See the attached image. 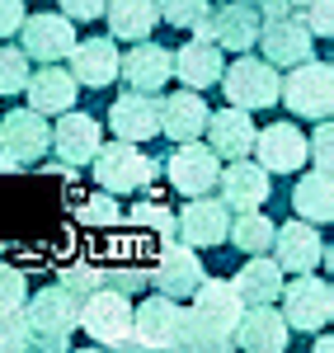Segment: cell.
<instances>
[{
    "label": "cell",
    "instance_id": "cell-29",
    "mask_svg": "<svg viewBox=\"0 0 334 353\" xmlns=\"http://www.w3.org/2000/svg\"><path fill=\"white\" fill-rule=\"evenodd\" d=\"M104 19H109L113 38L141 43V38H151V33H156L160 10H156V0H109V5H104Z\"/></svg>",
    "mask_w": 334,
    "mask_h": 353
},
{
    "label": "cell",
    "instance_id": "cell-11",
    "mask_svg": "<svg viewBox=\"0 0 334 353\" xmlns=\"http://www.w3.org/2000/svg\"><path fill=\"white\" fill-rule=\"evenodd\" d=\"M226 226H231V208H226L222 198H207V193H198L184 203V212L174 217V231L184 236V245H194V250H212V245L226 241Z\"/></svg>",
    "mask_w": 334,
    "mask_h": 353
},
{
    "label": "cell",
    "instance_id": "cell-40",
    "mask_svg": "<svg viewBox=\"0 0 334 353\" xmlns=\"http://www.w3.org/2000/svg\"><path fill=\"white\" fill-rule=\"evenodd\" d=\"M28 297V278L24 269H14V264H0V311H10V306H24Z\"/></svg>",
    "mask_w": 334,
    "mask_h": 353
},
{
    "label": "cell",
    "instance_id": "cell-28",
    "mask_svg": "<svg viewBox=\"0 0 334 353\" xmlns=\"http://www.w3.org/2000/svg\"><path fill=\"white\" fill-rule=\"evenodd\" d=\"M282 278H287V273L278 269V259H269V254H245V264L231 278V288L240 292L245 306H259V301H278Z\"/></svg>",
    "mask_w": 334,
    "mask_h": 353
},
{
    "label": "cell",
    "instance_id": "cell-24",
    "mask_svg": "<svg viewBox=\"0 0 334 353\" xmlns=\"http://www.w3.org/2000/svg\"><path fill=\"white\" fill-rule=\"evenodd\" d=\"M207 146L222 156V161H240V156H250V146H254V113L250 109H222V113H207Z\"/></svg>",
    "mask_w": 334,
    "mask_h": 353
},
{
    "label": "cell",
    "instance_id": "cell-27",
    "mask_svg": "<svg viewBox=\"0 0 334 353\" xmlns=\"http://www.w3.org/2000/svg\"><path fill=\"white\" fill-rule=\"evenodd\" d=\"M207 104L198 99V90H179V94H169V99H160V132L169 137V141H194V137H202V128H207Z\"/></svg>",
    "mask_w": 334,
    "mask_h": 353
},
{
    "label": "cell",
    "instance_id": "cell-38",
    "mask_svg": "<svg viewBox=\"0 0 334 353\" xmlns=\"http://www.w3.org/2000/svg\"><path fill=\"white\" fill-rule=\"evenodd\" d=\"M156 10L169 28H194L198 19L212 14V0H156Z\"/></svg>",
    "mask_w": 334,
    "mask_h": 353
},
{
    "label": "cell",
    "instance_id": "cell-14",
    "mask_svg": "<svg viewBox=\"0 0 334 353\" xmlns=\"http://www.w3.org/2000/svg\"><path fill=\"white\" fill-rule=\"evenodd\" d=\"M254 43L264 48V61H273V66H297V61H306L311 48H315L311 28L302 24L297 14H273V19H264Z\"/></svg>",
    "mask_w": 334,
    "mask_h": 353
},
{
    "label": "cell",
    "instance_id": "cell-33",
    "mask_svg": "<svg viewBox=\"0 0 334 353\" xmlns=\"http://www.w3.org/2000/svg\"><path fill=\"white\" fill-rule=\"evenodd\" d=\"M179 349H189V353H222V349H231V339L212 334L194 311H184V316H179Z\"/></svg>",
    "mask_w": 334,
    "mask_h": 353
},
{
    "label": "cell",
    "instance_id": "cell-21",
    "mask_svg": "<svg viewBox=\"0 0 334 353\" xmlns=\"http://www.w3.org/2000/svg\"><path fill=\"white\" fill-rule=\"evenodd\" d=\"M109 128L123 141H151V137H160V99L146 94V90H127L123 99H113Z\"/></svg>",
    "mask_w": 334,
    "mask_h": 353
},
{
    "label": "cell",
    "instance_id": "cell-4",
    "mask_svg": "<svg viewBox=\"0 0 334 353\" xmlns=\"http://www.w3.org/2000/svg\"><path fill=\"white\" fill-rule=\"evenodd\" d=\"M81 330L104 349H132V297L104 283L81 301Z\"/></svg>",
    "mask_w": 334,
    "mask_h": 353
},
{
    "label": "cell",
    "instance_id": "cell-16",
    "mask_svg": "<svg viewBox=\"0 0 334 353\" xmlns=\"http://www.w3.org/2000/svg\"><path fill=\"white\" fill-rule=\"evenodd\" d=\"M118 76L132 85V90H146V94H160L169 81H174V52L160 48V43H132V52L118 57Z\"/></svg>",
    "mask_w": 334,
    "mask_h": 353
},
{
    "label": "cell",
    "instance_id": "cell-15",
    "mask_svg": "<svg viewBox=\"0 0 334 353\" xmlns=\"http://www.w3.org/2000/svg\"><path fill=\"white\" fill-rule=\"evenodd\" d=\"M14 38H24L28 61H66V52L76 48V28L66 14H24Z\"/></svg>",
    "mask_w": 334,
    "mask_h": 353
},
{
    "label": "cell",
    "instance_id": "cell-19",
    "mask_svg": "<svg viewBox=\"0 0 334 353\" xmlns=\"http://www.w3.org/2000/svg\"><path fill=\"white\" fill-rule=\"evenodd\" d=\"M189 297H194V316H198V321L212 330V334L231 339V330H236L240 311H245L240 292H236V288H231L226 278H202V283H198Z\"/></svg>",
    "mask_w": 334,
    "mask_h": 353
},
{
    "label": "cell",
    "instance_id": "cell-8",
    "mask_svg": "<svg viewBox=\"0 0 334 353\" xmlns=\"http://www.w3.org/2000/svg\"><path fill=\"white\" fill-rule=\"evenodd\" d=\"M179 316L184 306L165 292L146 297L132 311V349H179Z\"/></svg>",
    "mask_w": 334,
    "mask_h": 353
},
{
    "label": "cell",
    "instance_id": "cell-46",
    "mask_svg": "<svg viewBox=\"0 0 334 353\" xmlns=\"http://www.w3.org/2000/svg\"><path fill=\"white\" fill-rule=\"evenodd\" d=\"M0 254H5V245H0Z\"/></svg>",
    "mask_w": 334,
    "mask_h": 353
},
{
    "label": "cell",
    "instance_id": "cell-13",
    "mask_svg": "<svg viewBox=\"0 0 334 353\" xmlns=\"http://www.w3.org/2000/svg\"><path fill=\"white\" fill-rule=\"evenodd\" d=\"M217 189H222V203L231 208V212H250V208H264V203H269L273 184H269V170H264L259 161L240 156V161L222 165Z\"/></svg>",
    "mask_w": 334,
    "mask_h": 353
},
{
    "label": "cell",
    "instance_id": "cell-1",
    "mask_svg": "<svg viewBox=\"0 0 334 353\" xmlns=\"http://www.w3.org/2000/svg\"><path fill=\"white\" fill-rule=\"evenodd\" d=\"M24 316L33 325V344L38 349H66L71 334L81 330V297H71L61 283H52V288L24 297Z\"/></svg>",
    "mask_w": 334,
    "mask_h": 353
},
{
    "label": "cell",
    "instance_id": "cell-42",
    "mask_svg": "<svg viewBox=\"0 0 334 353\" xmlns=\"http://www.w3.org/2000/svg\"><path fill=\"white\" fill-rule=\"evenodd\" d=\"M104 5H109V0H61V14H66L71 24H85V19H99Z\"/></svg>",
    "mask_w": 334,
    "mask_h": 353
},
{
    "label": "cell",
    "instance_id": "cell-35",
    "mask_svg": "<svg viewBox=\"0 0 334 353\" xmlns=\"http://www.w3.org/2000/svg\"><path fill=\"white\" fill-rule=\"evenodd\" d=\"M33 344V325H28L24 306H10L0 311V353H19Z\"/></svg>",
    "mask_w": 334,
    "mask_h": 353
},
{
    "label": "cell",
    "instance_id": "cell-43",
    "mask_svg": "<svg viewBox=\"0 0 334 353\" xmlns=\"http://www.w3.org/2000/svg\"><path fill=\"white\" fill-rule=\"evenodd\" d=\"M24 24V0H0V38H14Z\"/></svg>",
    "mask_w": 334,
    "mask_h": 353
},
{
    "label": "cell",
    "instance_id": "cell-20",
    "mask_svg": "<svg viewBox=\"0 0 334 353\" xmlns=\"http://www.w3.org/2000/svg\"><path fill=\"white\" fill-rule=\"evenodd\" d=\"M118 43L113 38H76V48L66 52V71L76 76V85L104 90L118 81Z\"/></svg>",
    "mask_w": 334,
    "mask_h": 353
},
{
    "label": "cell",
    "instance_id": "cell-26",
    "mask_svg": "<svg viewBox=\"0 0 334 353\" xmlns=\"http://www.w3.org/2000/svg\"><path fill=\"white\" fill-rule=\"evenodd\" d=\"M222 48L207 43V38H189L179 52H174V81H184L189 90H207V85L222 81Z\"/></svg>",
    "mask_w": 334,
    "mask_h": 353
},
{
    "label": "cell",
    "instance_id": "cell-18",
    "mask_svg": "<svg viewBox=\"0 0 334 353\" xmlns=\"http://www.w3.org/2000/svg\"><path fill=\"white\" fill-rule=\"evenodd\" d=\"M250 151L259 156V165H264L269 174H297V170L306 165V137L297 132L292 123H269V128L254 132Z\"/></svg>",
    "mask_w": 334,
    "mask_h": 353
},
{
    "label": "cell",
    "instance_id": "cell-10",
    "mask_svg": "<svg viewBox=\"0 0 334 353\" xmlns=\"http://www.w3.org/2000/svg\"><path fill=\"white\" fill-rule=\"evenodd\" d=\"M48 146H52V128L38 109H14L0 118V151L19 165H38Z\"/></svg>",
    "mask_w": 334,
    "mask_h": 353
},
{
    "label": "cell",
    "instance_id": "cell-6",
    "mask_svg": "<svg viewBox=\"0 0 334 353\" xmlns=\"http://www.w3.org/2000/svg\"><path fill=\"white\" fill-rule=\"evenodd\" d=\"M278 301L287 330H325L334 316V288L315 273H297L287 283V292H278Z\"/></svg>",
    "mask_w": 334,
    "mask_h": 353
},
{
    "label": "cell",
    "instance_id": "cell-5",
    "mask_svg": "<svg viewBox=\"0 0 334 353\" xmlns=\"http://www.w3.org/2000/svg\"><path fill=\"white\" fill-rule=\"evenodd\" d=\"M278 66L273 61H264V57H250V52H240L231 66H222V90H226V99L236 104V109H273L278 104Z\"/></svg>",
    "mask_w": 334,
    "mask_h": 353
},
{
    "label": "cell",
    "instance_id": "cell-31",
    "mask_svg": "<svg viewBox=\"0 0 334 353\" xmlns=\"http://www.w3.org/2000/svg\"><path fill=\"white\" fill-rule=\"evenodd\" d=\"M226 241L236 245L240 254H269V245H273V221L264 217L259 208H250V212H240V217L226 226Z\"/></svg>",
    "mask_w": 334,
    "mask_h": 353
},
{
    "label": "cell",
    "instance_id": "cell-12",
    "mask_svg": "<svg viewBox=\"0 0 334 353\" xmlns=\"http://www.w3.org/2000/svg\"><path fill=\"white\" fill-rule=\"evenodd\" d=\"M273 259H278L282 273H315V264L325 259V241L315 231V221H287V226H273Z\"/></svg>",
    "mask_w": 334,
    "mask_h": 353
},
{
    "label": "cell",
    "instance_id": "cell-9",
    "mask_svg": "<svg viewBox=\"0 0 334 353\" xmlns=\"http://www.w3.org/2000/svg\"><path fill=\"white\" fill-rule=\"evenodd\" d=\"M146 278H151V288H156V292L184 301L198 283H202L198 250H194V245H184V241H165L160 250H156V269L146 273Z\"/></svg>",
    "mask_w": 334,
    "mask_h": 353
},
{
    "label": "cell",
    "instance_id": "cell-36",
    "mask_svg": "<svg viewBox=\"0 0 334 353\" xmlns=\"http://www.w3.org/2000/svg\"><path fill=\"white\" fill-rule=\"evenodd\" d=\"M287 14H297L311 28V38H330L334 33V0H292Z\"/></svg>",
    "mask_w": 334,
    "mask_h": 353
},
{
    "label": "cell",
    "instance_id": "cell-7",
    "mask_svg": "<svg viewBox=\"0 0 334 353\" xmlns=\"http://www.w3.org/2000/svg\"><path fill=\"white\" fill-rule=\"evenodd\" d=\"M169 174V189L184 193V198H198V193H212L217 189V174H222V156L212 151V146H202V141H179V151L169 156L165 165Z\"/></svg>",
    "mask_w": 334,
    "mask_h": 353
},
{
    "label": "cell",
    "instance_id": "cell-32",
    "mask_svg": "<svg viewBox=\"0 0 334 353\" xmlns=\"http://www.w3.org/2000/svg\"><path fill=\"white\" fill-rule=\"evenodd\" d=\"M123 221V208H118V193H90L76 203V226H94V231H109Z\"/></svg>",
    "mask_w": 334,
    "mask_h": 353
},
{
    "label": "cell",
    "instance_id": "cell-22",
    "mask_svg": "<svg viewBox=\"0 0 334 353\" xmlns=\"http://www.w3.org/2000/svg\"><path fill=\"white\" fill-rule=\"evenodd\" d=\"M207 24H212V43L217 48H226V52H250L254 38H259L264 14L254 10L250 0H226V5H217L207 14Z\"/></svg>",
    "mask_w": 334,
    "mask_h": 353
},
{
    "label": "cell",
    "instance_id": "cell-44",
    "mask_svg": "<svg viewBox=\"0 0 334 353\" xmlns=\"http://www.w3.org/2000/svg\"><path fill=\"white\" fill-rule=\"evenodd\" d=\"M250 5L264 14V19H273V14H287V10H292V0H250Z\"/></svg>",
    "mask_w": 334,
    "mask_h": 353
},
{
    "label": "cell",
    "instance_id": "cell-17",
    "mask_svg": "<svg viewBox=\"0 0 334 353\" xmlns=\"http://www.w3.org/2000/svg\"><path fill=\"white\" fill-rule=\"evenodd\" d=\"M231 344L250 353H282L287 349V321L273 301H259L250 311H240V321L231 330Z\"/></svg>",
    "mask_w": 334,
    "mask_h": 353
},
{
    "label": "cell",
    "instance_id": "cell-23",
    "mask_svg": "<svg viewBox=\"0 0 334 353\" xmlns=\"http://www.w3.org/2000/svg\"><path fill=\"white\" fill-rule=\"evenodd\" d=\"M24 94H28V109H38L43 118H48V113L76 109V94H81V85H76V76H71L61 61H48L43 71H28Z\"/></svg>",
    "mask_w": 334,
    "mask_h": 353
},
{
    "label": "cell",
    "instance_id": "cell-39",
    "mask_svg": "<svg viewBox=\"0 0 334 353\" xmlns=\"http://www.w3.org/2000/svg\"><path fill=\"white\" fill-rule=\"evenodd\" d=\"M56 283H61L71 297H81V301H85L90 292H99V288H104V269H99V264H66Z\"/></svg>",
    "mask_w": 334,
    "mask_h": 353
},
{
    "label": "cell",
    "instance_id": "cell-30",
    "mask_svg": "<svg viewBox=\"0 0 334 353\" xmlns=\"http://www.w3.org/2000/svg\"><path fill=\"white\" fill-rule=\"evenodd\" d=\"M292 208H297V217L302 221H325L330 226V217H334V184H330V174H302L297 179V189H292Z\"/></svg>",
    "mask_w": 334,
    "mask_h": 353
},
{
    "label": "cell",
    "instance_id": "cell-34",
    "mask_svg": "<svg viewBox=\"0 0 334 353\" xmlns=\"http://www.w3.org/2000/svg\"><path fill=\"white\" fill-rule=\"evenodd\" d=\"M127 221L141 226V231H156V236H169V231H174V212H169L160 198H137V203L127 208Z\"/></svg>",
    "mask_w": 334,
    "mask_h": 353
},
{
    "label": "cell",
    "instance_id": "cell-2",
    "mask_svg": "<svg viewBox=\"0 0 334 353\" xmlns=\"http://www.w3.org/2000/svg\"><path fill=\"white\" fill-rule=\"evenodd\" d=\"M278 104H287V113H302V118H330L334 66L330 61H315V57L287 66V76L278 81Z\"/></svg>",
    "mask_w": 334,
    "mask_h": 353
},
{
    "label": "cell",
    "instance_id": "cell-41",
    "mask_svg": "<svg viewBox=\"0 0 334 353\" xmlns=\"http://www.w3.org/2000/svg\"><path fill=\"white\" fill-rule=\"evenodd\" d=\"M104 283L109 288H118V292H146L151 288V278H146V269H104Z\"/></svg>",
    "mask_w": 334,
    "mask_h": 353
},
{
    "label": "cell",
    "instance_id": "cell-45",
    "mask_svg": "<svg viewBox=\"0 0 334 353\" xmlns=\"http://www.w3.org/2000/svg\"><path fill=\"white\" fill-rule=\"evenodd\" d=\"M14 170H24V165L14 161V156H5V151H0V174H14Z\"/></svg>",
    "mask_w": 334,
    "mask_h": 353
},
{
    "label": "cell",
    "instance_id": "cell-25",
    "mask_svg": "<svg viewBox=\"0 0 334 353\" xmlns=\"http://www.w3.org/2000/svg\"><path fill=\"white\" fill-rule=\"evenodd\" d=\"M99 141H104V132H99V118H90V113H56V128H52V146L61 151V161H71L76 170L81 165L94 161V151H99Z\"/></svg>",
    "mask_w": 334,
    "mask_h": 353
},
{
    "label": "cell",
    "instance_id": "cell-3",
    "mask_svg": "<svg viewBox=\"0 0 334 353\" xmlns=\"http://www.w3.org/2000/svg\"><path fill=\"white\" fill-rule=\"evenodd\" d=\"M90 165H94V184L104 193H137L160 170L146 151H137V141H123V137L118 141H99V151H94Z\"/></svg>",
    "mask_w": 334,
    "mask_h": 353
},
{
    "label": "cell",
    "instance_id": "cell-37",
    "mask_svg": "<svg viewBox=\"0 0 334 353\" xmlns=\"http://www.w3.org/2000/svg\"><path fill=\"white\" fill-rule=\"evenodd\" d=\"M28 57H24V48H0V94H24V81H28Z\"/></svg>",
    "mask_w": 334,
    "mask_h": 353
}]
</instances>
